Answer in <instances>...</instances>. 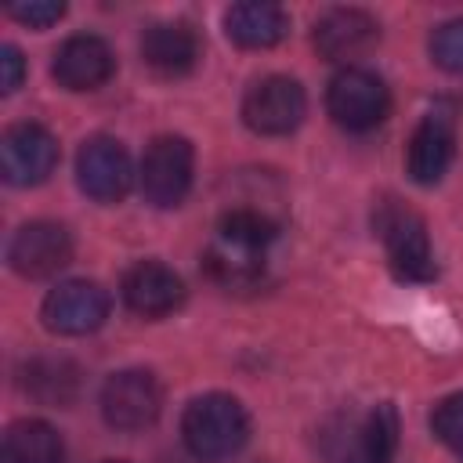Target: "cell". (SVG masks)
<instances>
[{
	"mask_svg": "<svg viewBox=\"0 0 463 463\" xmlns=\"http://www.w3.org/2000/svg\"><path fill=\"white\" fill-rule=\"evenodd\" d=\"M123 300L134 315L145 318H163L181 307L184 300V282L174 268L159 260H141L123 275Z\"/></svg>",
	"mask_w": 463,
	"mask_h": 463,
	"instance_id": "12",
	"label": "cell"
},
{
	"mask_svg": "<svg viewBox=\"0 0 463 463\" xmlns=\"http://www.w3.org/2000/svg\"><path fill=\"white\" fill-rule=\"evenodd\" d=\"M109 318V293L98 282L69 279L43 297V326L61 336H87Z\"/></svg>",
	"mask_w": 463,
	"mask_h": 463,
	"instance_id": "8",
	"label": "cell"
},
{
	"mask_svg": "<svg viewBox=\"0 0 463 463\" xmlns=\"http://www.w3.org/2000/svg\"><path fill=\"white\" fill-rule=\"evenodd\" d=\"M192 174H195L192 145L177 134H163L148 145L141 159V192L152 206H163V210L177 206L192 188Z\"/></svg>",
	"mask_w": 463,
	"mask_h": 463,
	"instance_id": "5",
	"label": "cell"
},
{
	"mask_svg": "<svg viewBox=\"0 0 463 463\" xmlns=\"http://www.w3.org/2000/svg\"><path fill=\"white\" fill-rule=\"evenodd\" d=\"M394 449H398V412H394V405H376L358 427L354 459L358 463H391Z\"/></svg>",
	"mask_w": 463,
	"mask_h": 463,
	"instance_id": "18",
	"label": "cell"
},
{
	"mask_svg": "<svg viewBox=\"0 0 463 463\" xmlns=\"http://www.w3.org/2000/svg\"><path fill=\"white\" fill-rule=\"evenodd\" d=\"M58 166V141L40 123H14L0 137V174L7 184L33 188Z\"/></svg>",
	"mask_w": 463,
	"mask_h": 463,
	"instance_id": "7",
	"label": "cell"
},
{
	"mask_svg": "<svg viewBox=\"0 0 463 463\" xmlns=\"http://www.w3.org/2000/svg\"><path fill=\"white\" fill-rule=\"evenodd\" d=\"M326 109L347 130H373L376 123L387 119L391 94H387V87H383V80L376 72H369V69H340L329 80Z\"/></svg>",
	"mask_w": 463,
	"mask_h": 463,
	"instance_id": "3",
	"label": "cell"
},
{
	"mask_svg": "<svg viewBox=\"0 0 463 463\" xmlns=\"http://www.w3.org/2000/svg\"><path fill=\"white\" fill-rule=\"evenodd\" d=\"M224 33L239 47L264 51V47H275L289 33V14L279 4H264V0L232 4L224 11Z\"/></svg>",
	"mask_w": 463,
	"mask_h": 463,
	"instance_id": "16",
	"label": "cell"
},
{
	"mask_svg": "<svg viewBox=\"0 0 463 463\" xmlns=\"http://www.w3.org/2000/svg\"><path fill=\"white\" fill-rule=\"evenodd\" d=\"M181 438L195 459H232L250 438V416L232 394H203L184 409Z\"/></svg>",
	"mask_w": 463,
	"mask_h": 463,
	"instance_id": "1",
	"label": "cell"
},
{
	"mask_svg": "<svg viewBox=\"0 0 463 463\" xmlns=\"http://www.w3.org/2000/svg\"><path fill=\"white\" fill-rule=\"evenodd\" d=\"M4 463H65L61 434L43 420H18L4 434Z\"/></svg>",
	"mask_w": 463,
	"mask_h": 463,
	"instance_id": "17",
	"label": "cell"
},
{
	"mask_svg": "<svg viewBox=\"0 0 463 463\" xmlns=\"http://www.w3.org/2000/svg\"><path fill=\"white\" fill-rule=\"evenodd\" d=\"M452 156H456V130H452V119L449 116H438L430 112L416 130H412V141H409V177L416 184H438L445 177V170L452 166Z\"/></svg>",
	"mask_w": 463,
	"mask_h": 463,
	"instance_id": "14",
	"label": "cell"
},
{
	"mask_svg": "<svg viewBox=\"0 0 463 463\" xmlns=\"http://www.w3.org/2000/svg\"><path fill=\"white\" fill-rule=\"evenodd\" d=\"M141 58L163 76H184L199 61V36L184 22H156L141 36Z\"/></svg>",
	"mask_w": 463,
	"mask_h": 463,
	"instance_id": "15",
	"label": "cell"
},
{
	"mask_svg": "<svg viewBox=\"0 0 463 463\" xmlns=\"http://www.w3.org/2000/svg\"><path fill=\"white\" fill-rule=\"evenodd\" d=\"M25 387L43 402H69L76 394V369L69 362H33L25 369Z\"/></svg>",
	"mask_w": 463,
	"mask_h": 463,
	"instance_id": "19",
	"label": "cell"
},
{
	"mask_svg": "<svg viewBox=\"0 0 463 463\" xmlns=\"http://www.w3.org/2000/svg\"><path fill=\"white\" fill-rule=\"evenodd\" d=\"M376 36H380L376 18L358 7H336L315 22V47L329 61H347L365 54L376 43Z\"/></svg>",
	"mask_w": 463,
	"mask_h": 463,
	"instance_id": "13",
	"label": "cell"
},
{
	"mask_svg": "<svg viewBox=\"0 0 463 463\" xmlns=\"http://www.w3.org/2000/svg\"><path fill=\"white\" fill-rule=\"evenodd\" d=\"M7 260L25 279H47L72 260V239L54 221H29L14 232L7 246Z\"/></svg>",
	"mask_w": 463,
	"mask_h": 463,
	"instance_id": "9",
	"label": "cell"
},
{
	"mask_svg": "<svg viewBox=\"0 0 463 463\" xmlns=\"http://www.w3.org/2000/svg\"><path fill=\"white\" fill-rule=\"evenodd\" d=\"M430 58L445 72H463V18L441 22L430 36Z\"/></svg>",
	"mask_w": 463,
	"mask_h": 463,
	"instance_id": "21",
	"label": "cell"
},
{
	"mask_svg": "<svg viewBox=\"0 0 463 463\" xmlns=\"http://www.w3.org/2000/svg\"><path fill=\"white\" fill-rule=\"evenodd\" d=\"M109 463H123V459H109Z\"/></svg>",
	"mask_w": 463,
	"mask_h": 463,
	"instance_id": "24",
	"label": "cell"
},
{
	"mask_svg": "<svg viewBox=\"0 0 463 463\" xmlns=\"http://www.w3.org/2000/svg\"><path fill=\"white\" fill-rule=\"evenodd\" d=\"M430 427L441 445H449L456 456H463V394H449L434 405Z\"/></svg>",
	"mask_w": 463,
	"mask_h": 463,
	"instance_id": "20",
	"label": "cell"
},
{
	"mask_svg": "<svg viewBox=\"0 0 463 463\" xmlns=\"http://www.w3.org/2000/svg\"><path fill=\"white\" fill-rule=\"evenodd\" d=\"M130 156L116 137H90L76 156V181L98 203H116L130 188Z\"/></svg>",
	"mask_w": 463,
	"mask_h": 463,
	"instance_id": "10",
	"label": "cell"
},
{
	"mask_svg": "<svg viewBox=\"0 0 463 463\" xmlns=\"http://www.w3.org/2000/svg\"><path fill=\"white\" fill-rule=\"evenodd\" d=\"M373 228L387 250V260L398 279L423 282L434 275V253L427 239V224L416 210H409L398 199H383L373 210Z\"/></svg>",
	"mask_w": 463,
	"mask_h": 463,
	"instance_id": "2",
	"label": "cell"
},
{
	"mask_svg": "<svg viewBox=\"0 0 463 463\" xmlns=\"http://www.w3.org/2000/svg\"><path fill=\"white\" fill-rule=\"evenodd\" d=\"M307 112V94L297 80L289 76H264L260 83H253L242 98V119L253 134H289L304 123Z\"/></svg>",
	"mask_w": 463,
	"mask_h": 463,
	"instance_id": "6",
	"label": "cell"
},
{
	"mask_svg": "<svg viewBox=\"0 0 463 463\" xmlns=\"http://www.w3.org/2000/svg\"><path fill=\"white\" fill-rule=\"evenodd\" d=\"M22 76H25V61H22V51L18 47H4L0 51V90L11 94L22 87Z\"/></svg>",
	"mask_w": 463,
	"mask_h": 463,
	"instance_id": "23",
	"label": "cell"
},
{
	"mask_svg": "<svg viewBox=\"0 0 463 463\" xmlns=\"http://www.w3.org/2000/svg\"><path fill=\"white\" fill-rule=\"evenodd\" d=\"M7 14L29 29H47L65 14V4L61 0H18V4H7Z\"/></svg>",
	"mask_w": 463,
	"mask_h": 463,
	"instance_id": "22",
	"label": "cell"
},
{
	"mask_svg": "<svg viewBox=\"0 0 463 463\" xmlns=\"http://www.w3.org/2000/svg\"><path fill=\"white\" fill-rule=\"evenodd\" d=\"M112 69H116L112 47L101 36H90V33L69 36L54 51V65H51L54 80L65 90H94L112 76Z\"/></svg>",
	"mask_w": 463,
	"mask_h": 463,
	"instance_id": "11",
	"label": "cell"
},
{
	"mask_svg": "<svg viewBox=\"0 0 463 463\" xmlns=\"http://www.w3.org/2000/svg\"><path fill=\"white\" fill-rule=\"evenodd\" d=\"M163 391L148 369H123L112 373L101 387V416L116 430H145L159 420Z\"/></svg>",
	"mask_w": 463,
	"mask_h": 463,
	"instance_id": "4",
	"label": "cell"
}]
</instances>
